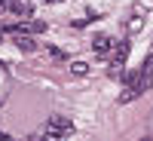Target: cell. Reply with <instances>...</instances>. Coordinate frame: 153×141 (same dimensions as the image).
<instances>
[{"instance_id":"cell-1","label":"cell","mask_w":153,"mask_h":141,"mask_svg":"<svg viewBox=\"0 0 153 141\" xmlns=\"http://www.w3.org/2000/svg\"><path fill=\"white\" fill-rule=\"evenodd\" d=\"M129 49H132V43L129 40H120V46L113 49V58H110V77H117V74H123V68H126V58H129Z\"/></svg>"},{"instance_id":"cell-2","label":"cell","mask_w":153,"mask_h":141,"mask_svg":"<svg viewBox=\"0 0 153 141\" xmlns=\"http://www.w3.org/2000/svg\"><path fill=\"white\" fill-rule=\"evenodd\" d=\"M147 89H153V52L144 58L141 71H138V95L147 92Z\"/></svg>"},{"instance_id":"cell-3","label":"cell","mask_w":153,"mask_h":141,"mask_svg":"<svg viewBox=\"0 0 153 141\" xmlns=\"http://www.w3.org/2000/svg\"><path fill=\"white\" fill-rule=\"evenodd\" d=\"M46 132H58V135L71 138V135H74V123H71L68 117H61V113H52L49 123H46Z\"/></svg>"},{"instance_id":"cell-4","label":"cell","mask_w":153,"mask_h":141,"mask_svg":"<svg viewBox=\"0 0 153 141\" xmlns=\"http://www.w3.org/2000/svg\"><path fill=\"white\" fill-rule=\"evenodd\" d=\"M6 6H9L12 16H19V19H25V16H31V12H34L31 0H6Z\"/></svg>"},{"instance_id":"cell-5","label":"cell","mask_w":153,"mask_h":141,"mask_svg":"<svg viewBox=\"0 0 153 141\" xmlns=\"http://www.w3.org/2000/svg\"><path fill=\"white\" fill-rule=\"evenodd\" d=\"M92 49H95V55H107L110 49H113V40L107 34H95L92 37Z\"/></svg>"},{"instance_id":"cell-6","label":"cell","mask_w":153,"mask_h":141,"mask_svg":"<svg viewBox=\"0 0 153 141\" xmlns=\"http://www.w3.org/2000/svg\"><path fill=\"white\" fill-rule=\"evenodd\" d=\"M141 28H144V9H135V16H129V22H126V31L138 34Z\"/></svg>"},{"instance_id":"cell-7","label":"cell","mask_w":153,"mask_h":141,"mask_svg":"<svg viewBox=\"0 0 153 141\" xmlns=\"http://www.w3.org/2000/svg\"><path fill=\"white\" fill-rule=\"evenodd\" d=\"M16 49H22V52H37V40H31L28 34H16Z\"/></svg>"},{"instance_id":"cell-8","label":"cell","mask_w":153,"mask_h":141,"mask_svg":"<svg viewBox=\"0 0 153 141\" xmlns=\"http://www.w3.org/2000/svg\"><path fill=\"white\" fill-rule=\"evenodd\" d=\"M71 74L74 77H86L89 74V61H71Z\"/></svg>"},{"instance_id":"cell-9","label":"cell","mask_w":153,"mask_h":141,"mask_svg":"<svg viewBox=\"0 0 153 141\" xmlns=\"http://www.w3.org/2000/svg\"><path fill=\"white\" fill-rule=\"evenodd\" d=\"M49 55L58 58V61H65V52H61V49H55V46H49Z\"/></svg>"},{"instance_id":"cell-10","label":"cell","mask_w":153,"mask_h":141,"mask_svg":"<svg viewBox=\"0 0 153 141\" xmlns=\"http://www.w3.org/2000/svg\"><path fill=\"white\" fill-rule=\"evenodd\" d=\"M49 3H58V0H49Z\"/></svg>"},{"instance_id":"cell-11","label":"cell","mask_w":153,"mask_h":141,"mask_svg":"<svg viewBox=\"0 0 153 141\" xmlns=\"http://www.w3.org/2000/svg\"><path fill=\"white\" fill-rule=\"evenodd\" d=\"M3 3H6V0H0V6H3Z\"/></svg>"},{"instance_id":"cell-12","label":"cell","mask_w":153,"mask_h":141,"mask_svg":"<svg viewBox=\"0 0 153 141\" xmlns=\"http://www.w3.org/2000/svg\"><path fill=\"white\" fill-rule=\"evenodd\" d=\"M141 141H150V138H141Z\"/></svg>"},{"instance_id":"cell-13","label":"cell","mask_w":153,"mask_h":141,"mask_svg":"<svg viewBox=\"0 0 153 141\" xmlns=\"http://www.w3.org/2000/svg\"><path fill=\"white\" fill-rule=\"evenodd\" d=\"M0 34H3V31H0ZM0 40H3V37H0Z\"/></svg>"},{"instance_id":"cell-14","label":"cell","mask_w":153,"mask_h":141,"mask_svg":"<svg viewBox=\"0 0 153 141\" xmlns=\"http://www.w3.org/2000/svg\"><path fill=\"white\" fill-rule=\"evenodd\" d=\"M150 52H153V49H150Z\"/></svg>"}]
</instances>
